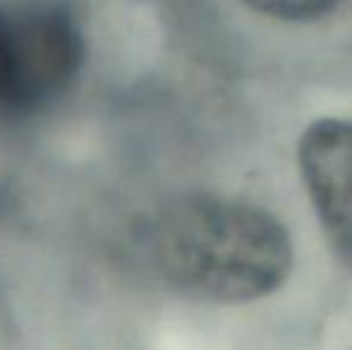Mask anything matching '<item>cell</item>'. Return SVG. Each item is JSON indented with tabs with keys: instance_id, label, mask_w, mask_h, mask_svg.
<instances>
[{
	"instance_id": "obj_4",
	"label": "cell",
	"mask_w": 352,
	"mask_h": 350,
	"mask_svg": "<svg viewBox=\"0 0 352 350\" xmlns=\"http://www.w3.org/2000/svg\"><path fill=\"white\" fill-rule=\"evenodd\" d=\"M250 10L283 22H309L329 14L343 0H240Z\"/></svg>"
},
{
	"instance_id": "obj_2",
	"label": "cell",
	"mask_w": 352,
	"mask_h": 350,
	"mask_svg": "<svg viewBox=\"0 0 352 350\" xmlns=\"http://www.w3.org/2000/svg\"><path fill=\"white\" fill-rule=\"evenodd\" d=\"M82 63L84 36L67 10L58 5L17 10L12 116L56 101L77 80Z\"/></svg>"
},
{
	"instance_id": "obj_5",
	"label": "cell",
	"mask_w": 352,
	"mask_h": 350,
	"mask_svg": "<svg viewBox=\"0 0 352 350\" xmlns=\"http://www.w3.org/2000/svg\"><path fill=\"white\" fill-rule=\"evenodd\" d=\"M14 14L0 5V116L12 113L14 91Z\"/></svg>"
},
{
	"instance_id": "obj_1",
	"label": "cell",
	"mask_w": 352,
	"mask_h": 350,
	"mask_svg": "<svg viewBox=\"0 0 352 350\" xmlns=\"http://www.w3.org/2000/svg\"><path fill=\"white\" fill-rule=\"evenodd\" d=\"M144 250L170 288L201 303H252L278 290L292 269L285 226L235 197L187 195L144 228Z\"/></svg>"
},
{
	"instance_id": "obj_3",
	"label": "cell",
	"mask_w": 352,
	"mask_h": 350,
	"mask_svg": "<svg viewBox=\"0 0 352 350\" xmlns=\"http://www.w3.org/2000/svg\"><path fill=\"white\" fill-rule=\"evenodd\" d=\"M297 164L331 250L352 269V120L311 122L297 144Z\"/></svg>"
}]
</instances>
